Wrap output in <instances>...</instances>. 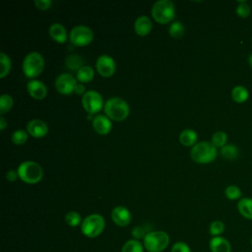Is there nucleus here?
Instances as JSON below:
<instances>
[{
  "label": "nucleus",
  "instance_id": "f257e3e1",
  "mask_svg": "<svg viewBox=\"0 0 252 252\" xmlns=\"http://www.w3.org/2000/svg\"><path fill=\"white\" fill-rule=\"evenodd\" d=\"M104 112L105 115L114 121L125 120L130 112L128 103L120 97H111L104 102Z\"/></svg>",
  "mask_w": 252,
  "mask_h": 252
},
{
  "label": "nucleus",
  "instance_id": "f03ea898",
  "mask_svg": "<svg viewBox=\"0 0 252 252\" xmlns=\"http://www.w3.org/2000/svg\"><path fill=\"white\" fill-rule=\"evenodd\" d=\"M17 171L19 178L28 184L38 183L43 176L42 167L32 160H26L20 163Z\"/></svg>",
  "mask_w": 252,
  "mask_h": 252
},
{
  "label": "nucleus",
  "instance_id": "7ed1b4c3",
  "mask_svg": "<svg viewBox=\"0 0 252 252\" xmlns=\"http://www.w3.org/2000/svg\"><path fill=\"white\" fill-rule=\"evenodd\" d=\"M217 148L208 141L197 143L195 146H193L190 152L191 158L198 163L212 162L217 158Z\"/></svg>",
  "mask_w": 252,
  "mask_h": 252
},
{
  "label": "nucleus",
  "instance_id": "20e7f679",
  "mask_svg": "<svg viewBox=\"0 0 252 252\" xmlns=\"http://www.w3.org/2000/svg\"><path fill=\"white\" fill-rule=\"evenodd\" d=\"M43 68L44 59L39 52L32 51L25 56L22 64V69L26 77L32 80L33 78H36L42 73Z\"/></svg>",
  "mask_w": 252,
  "mask_h": 252
},
{
  "label": "nucleus",
  "instance_id": "39448f33",
  "mask_svg": "<svg viewBox=\"0 0 252 252\" xmlns=\"http://www.w3.org/2000/svg\"><path fill=\"white\" fill-rule=\"evenodd\" d=\"M169 244V235L162 230L147 232L143 245L148 252H162Z\"/></svg>",
  "mask_w": 252,
  "mask_h": 252
},
{
  "label": "nucleus",
  "instance_id": "423d86ee",
  "mask_svg": "<svg viewBox=\"0 0 252 252\" xmlns=\"http://www.w3.org/2000/svg\"><path fill=\"white\" fill-rule=\"evenodd\" d=\"M104 226V218L99 214H92L83 220L81 223V231L85 236L89 238H94L101 234Z\"/></svg>",
  "mask_w": 252,
  "mask_h": 252
},
{
  "label": "nucleus",
  "instance_id": "0eeeda50",
  "mask_svg": "<svg viewBox=\"0 0 252 252\" xmlns=\"http://www.w3.org/2000/svg\"><path fill=\"white\" fill-rule=\"evenodd\" d=\"M152 16L158 24H167L175 17V7L170 0H159L152 7Z\"/></svg>",
  "mask_w": 252,
  "mask_h": 252
},
{
  "label": "nucleus",
  "instance_id": "6e6552de",
  "mask_svg": "<svg viewBox=\"0 0 252 252\" xmlns=\"http://www.w3.org/2000/svg\"><path fill=\"white\" fill-rule=\"evenodd\" d=\"M94 39V32L87 26L74 27L69 33V40L75 46H86Z\"/></svg>",
  "mask_w": 252,
  "mask_h": 252
},
{
  "label": "nucleus",
  "instance_id": "1a4fd4ad",
  "mask_svg": "<svg viewBox=\"0 0 252 252\" xmlns=\"http://www.w3.org/2000/svg\"><path fill=\"white\" fill-rule=\"evenodd\" d=\"M82 104L89 114L97 113L104 106L101 94L96 91H87L82 97Z\"/></svg>",
  "mask_w": 252,
  "mask_h": 252
},
{
  "label": "nucleus",
  "instance_id": "9d476101",
  "mask_svg": "<svg viewBox=\"0 0 252 252\" xmlns=\"http://www.w3.org/2000/svg\"><path fill=\"white\" fill-rule=\"evenodd\" d=\"M77 79L70 73H62L55 80V89L61 94L68 95L72 94L78 84Z\"/></svg>",
  "mask_w": 252,
  "mask_h": 252
},
{
  "label": "nucleus",
  "instance_id": "9b49d317",
  "mask_svg": "<svg viewBox=\"0 0 252 252\" xmlns=\"http://www.w3.org/2000/svg\"><path fill=\"white\" fill-rule=\"evenodd\" d=\"M95 68L97 73L104 77V78H108L111 77L116 70V64L114 59L107 55V54H102L100 55L95 62Z\"/></svg>",
  "mask_w": 252,
  "mask_h": 252
},
{
  "label": "nucleus",
  "instance_id": "f8f14e48",
  "mask_svg": "<svg viewBox=\"0 0 252 252\" xmlns=\"http://www.w3.org/2000/svg\"><path fill=\"white\" fill-rule=\"evenodd\" d=\"M111 219L118 226H127L132 220L130 211L124 206H116L111 211Z\"/></svg>",
  "mask_w": 252,
  "mask_h": 252
},
{
  "label": "nucleus",
  "instance_id": "ddd939ff",
  "mask_svg": "<svg viewBox=\"0 0 252 252\" xmlns=\"http://www.w3.org/2000/svg\"><path fill=\"white\" fill-rule=\"evenodd\" d=\"M27 131L34 138H42L48 133V126L40 119H32L27 124Z\"/></svg>",
  "mask_w": 252,
  "mask_h": 252
},
{
  "label": "nucleus",
  "instance_id": "4468645a",
  "mask_svg": "<svg viewBox=\"0 0 252 252\" xmlns=\"http://www.w3.org/2000/svg\"><path fill=\"white\" fill-rule=\"evenodd\" d=\"M92 123L94 131L99 135H107L112 129L111 120L103 114L94 116L92 120Z\"/></svg>",
  "mask_w": 252,
  "mask_h": 252
},
{
  "label": "nucleus",
  "instance_id": "2eb2a0df",
  "mask_svg": "<svg viewBox=\"0 0 252 252\" xmlns=\"http://www.w3.org/2000/svg\"><path fill=\"white\" fill-rule=\"evenodd\" d=\"M27 89L30 95L35 99H43L47 94L46 86L41 81H38L35 79L29 81L27 85Z\"/></svg>",
  "mask_w": 252,
  "mask_h": 252
},
{
  "label": "nucleus",
  "instance_id": "dca6fc26",
  "mask_svg": "<svg viewBox=\"0 0 252 252\" xmlns=\"http://www.w3.org/2000/svg\"><path fill=\"white\" fill-rule=\"evenodd\" d=\"M48 32L50 37L58 43H65L68 39V34L65 27L59 23H54L50 25Z\"/></svg>",
  "mask_w": 252,
  "mask_h": 252
},
{
  "label": "nucleus",
  "instance_id": "f3484780",
  "mask_svg": "<svg viewBox=\"0 0 252 252\" xmlns=\"http://www.w3.org/2000/svg\"><path fill=\"white\" fill-rule=\"evenodd\" d=\"M152 28H153L152 21L147 16L138 17L134 23L135 32L141 36H145L149 34L152 31Z\"/></svg>",
  "mask_w": 252,
  "mask_h": 252
},
{
  "label": "nucleus",
  "instance_id": "a211bd4d",
  "mask_svg": "<svg viewBox=\"0 0 252 252\" xmlns=\"http://www.w3.org/2000/svg\"><path fill=\"white\" fill-rule=\"evenodd\" d=\"M209 247L212 252H230L231 245L229 241L222 236L212 237L209 242Z\"/></svg>",
  "mask_w": 252,
  "mask_h": 252
},
{
  "label": "nucleus",
  "instance_id": "6ab92c4d",
  "mask_svg": "<svg viewBox=\"0 0 252 252\" xmlns=\"http://www.w3.org/2000/svg\"><path fill=\"white\" fill-rule=\"evenodd\" d=\"M197 140L198 135L196 131L192 129H185L179 134V142L185 147L195 146L197 144Z\"/></svg>",
  "mask_w": 252,
  "mask_h": 252
},
{
  "label": "nucleus",
  "instance_id": "aec40b11",
  "mask_svg": "<svg viewBox=\"0 0 252 252\" xmlns=\"http://www.w3.org/2000/svg\"><path fill=\"white\" fill-rule=\"evenodd\" d=\"M237 210L243 218L252 220V199L241 198L237 203Z\"/></svg>",
  "mask_w": 252,
  "mask_h": 252
},
{
  "label": "nucleus",
  "instance_id": "412c9836",
  "mask_svg": "<svg viewBox=\"0 0 252 252\" xmlns=\"http://www.w3.org/2000/svg\"><path fill=\"white\" fill-rule=\"evenodd\" d=\"M231 97L235 102L243 103L248 99L249 92L243 86H235L231 91Z\"/></svg>",
  "mask_w": 252,
  "mask_h": 252
},
{
  "label": "nucleus",
  "instance_id": "4be33fe9",
  "mask_svg": "<svg viewBox=\"0 0 252 252\" xmlns=\"http://www.w3.org/2000/svg\"><path fill=\"white\" fill-rule=\"evenodd\" d=\"M94 75V71L91 66H83L81 69L77 71L76 79L81 83H89L93 80Z\"/></svg>",
  "mask_w": 252,
  "mask_h": 252
},
{
  "label": "nucleus",
  "instance_id": "5701e85b",
  "mask_svg": "<svg viewBox=\"0 0 252 252\" xmlns=\"http://www.w3.org/2000/svg\"><path fill=\"white\" fill-rule=\"evenodd\" d=\"M83 58L77 54H71L68 55L65 59V65L69 70L72 71H78L83 67Z\"/></svg>",
  "mask_w": 252,
  "mask_h": 252
},
{
  "label": "nucleus",
  "instance_id": "b1692460",
  "mask_svg": "<svg viewBox=\"0 0 252 252\" xmlns=\"http://www.w3.org/2000/svg\"><path fill=\"white\" fill-rule=\"evenodd\" d=\"M145 247L140 240L129 239L126 241L121 249V252H144Z\"/></svg>",
  "mask_w": 252,
  "mask_h": 252
},
{
  "label": "nucleus",
  "instance_id": "393cba45",
  "mask_svg": "<svg viewBox=\"0 0 252 252\" xmlns=\"http://www.w3.org/2000/svg\"><path fill=\"white\" fill-rule=\"evenodd\" d=\"M220 155L223 158L232 160V159H235L238 157L239 151H238L236 146L228 144V145H225L222 148H220Z\"/></svg>",
  "mask_w": 252,
  "mask_h": 252
},
{
  "label": "nucleus",
  "instance_id": "a878e982",
  "mask_svg": "<svg viewBox=\"0 0 252 252\" xmlns=\"http://www.w3.org/2000/svg\"><path fill=\"white\" fill-rule=\"evenodd\" d=\"M0 65H1L0 77L1 78H5L9 74V72L11 70V59L4 52L0 53Z\"/></svg>",
  "mask_w": 252,
  "mask_h": 252
},
{
  "label": "nucleus",
  "instance_id": "bb28decb",
  "mask_svg": "<svg viewBox=\"0 0 252 252\" xmlns=\"http://www.w3.org/2000/svg\"><path fill=\"white\" fill-rule=\"evenodd\" d=\"M168 32H169V34L173 37V38H180L183 36L184 32H185V28L183 26L182 23L180 22H173L170 26H169V29H168Z\"/></svg>",
  "mask_w": 252,
  "mask_h": 252
},
{
  "label": "nucleus",
  "instance_id": "cd10ccee",
  "mask_svg": "<svg viewBox=\"0 0 252 252\" xmlns=\"http://www.w3.org/2000/svg\"><path fill=\"white\" fill-rule=\"evenodd\" d=\"M13 97L7 94H3L0 96V114L3 115L10 111L13 106Z\"/></svg>",
  "mask_w": 252,
  "mask_h": 252
},
{
  "label": "nucleus",
  "instance_id": "c85d7f7f",
  "mask_svg": "<svg viewBox=\"0 0 252 252\" xmlns=\"http://www.w3.org/2000/svg\"><path fill=\"white\" fill-rule=\"evenodd\" d=\"M65 221L69 226L76 227L78 225H81L83 220L79 213H77L76 211H70L65 215Z\"/></svg>",
  "mask_w": 252,
  "mask_h": 252
},
{
  "label": "nucleus",
  "instance_id": "c756f323",
  "mask_svg": "<svg viewBox=\"0 0 252 252\" xmlns=\"http://www.w3.org/2000/svg\"><path fill=\"white\" fill-rule=\"evenodd\" d=\"M226 142H227V136H226V133L223 131H218L214 133L211 141V143L216 148H222L223 146L226 145Z\"/></svg>",
  "mask_w": 252,
  "mask_h": 252
},
{
  "label": "nucleus",
  "instance_id": "7c9ffc66",
  "mask_svg": "<svg viewBox=\"0 0 252 252\" xmlns=\"http://www.w3.org/2000/svg\"><path fill=\"white\" fill-rule=\"evenodd\" d=\"M224 195L228 200L234 201V200H240L242 196V192L240 188L236 185H229L224 190Z\"/></svg>",
  "mask_w": 252,
  "mask_h": 252
},
{
  "label": "nucleus",
  "instance_id": "2f4dec72",
  "mask_svg": "<svg viewBox=\"0 0 252 252\" xmlns=\"http://www.w3.org/2000/svg\"><path fill=\"white\" fill-rule=\"evenodd\" d=\"M28 132L23 129H19L13 132L11 140L15 145H24L28 140Z\"/></svg>",
  "mask_w": 252,
  "mask_h": 252
},
{
  "label": "nucleus",
  "instance_id": "473e14b6",
  "mask_svg": "<svg viewBox=\"0 0 252 252\" xmlns=\"http://www.w3.org/2000/svg\"><path fill=\"white\" fill-rule=\"evenodd\" d=\"M224 230V223L221 220H214L211 222L209 227V232L213 237L220 236Z\"/></svg>",
  "mask_w": 252,
  "mask_h": 252
},
{
  "label": "nucleus",
  "instance_id": "72a5a7b5",
  "mask_svg": "<svg viewBox=\"0 0 252 252\" xmlns=\"http://www.w3.org/2000/svg\"><path fill=\"white\" fill-rule=\"evenodd\" d=\"M250 13H251V8L247 2L245 1L238 2V5L236 7V14L238 17L245 19L250 16Z\"/></svg>",
  "mask_w": 252,
  "mask_h": 252
},
{
  "label": "nucleus",
  "instance_id": "f704fd0d",
  "mask_svg": "<svg viewBox=\"0 0 252 252\" xmlns=\"http://www.w3.org/2000/svg\"><path fill=\"white\" fill-rule=\"evenodd\" d=\"M170 252H191V249L187 243L183 241H177L171 246Z\"/></svg>",
  "mask_w": 252,
  "mask_h": 252
},
{
  "label": "nucleus",
  "instance_id": "c9c22d12",
  "mask_svg": "<svg viewBox=\"0 0 252 252\" xmlns=\"http://www.w3.org/2000/svg\"><path fill=\"white\" fill-rule=\"evenodd\" d=\"M131 234H132V236L134 237V239L139 240V239H141V238L144 239L147 233H146V230H145L144 227H142V226H135V227L132 229Z\"/></svg>",
  "mask_w": 252,
  "mask_h": 252
},
{
  "label": "nucleus",
  "instance_id": "e433bc0d",
  "mask_svg": "<svg viewBox=\"0 0 252 252\" xmlns=\"http://www.w3.org/2000/svg\"><path fill=\"white\" fill-rule=\"evenodd\" d=\"M34 5L39 10H47L51 7L52 1L51 0H35Z\"/></svg>",
  "mask_w": 252,
  "mask_h": 252
},
{
  "label": "nucleus",
  "instance_id": "4c0bfd02",
  "mask_svg": "<svg viewBox=\"0 0 252 252\" xmlns=\"http://www.w3.org/2000/svg\"><path fill=\"white\" fill-rule=\"evenodd\" d=\"M18 177H19V174H18V171H16V170L11 169V170H9V171L6 172V179H7L8 181H10V182L16 181Z\"/></svg>",
  "mask_w": 252,
  "mask_h": 252
},
{
  "label": "nucleus",
  "instance_id": "58836bf2",
  "mask_svg": "<svg viewBox=\"0 0 252 252\" xmlns=\"http://www.w3.org/2000/svg\"><path fill=\"white\" fill-rule=\"evenodd\" d=\"M74 93H76L77 94H86V89L84 87V85L82 84H77L76 87H75V90H74Z\"/></svg>",
  "mask_w": 252,
  "mask_h": 252
},
{
  "label": "nucleus",
  "instance_id": "ea45409f",
  "mask_svg": "<svg viewBox=\"0 0 252 252\" xmlns=\"http://www.w3.org/2000/svg\"><path fill=\"white\" fill-rule=\"evenodd\" d=\"M6 126H7V121H6V119H5L3 116H1V117H0V130L3 131V130L6 128Z\"/></svg>",
  "mask_w": 252,
  "mask_h": 252
},
{
  "label": "nucleus",
  "instance_id": "a19ab883",
  "mask_svg": "<svg viewBox=\"0 0 252 252\" xmlns=\"http://www.w3.org/2000/svg\"><path fill=\"white\" fill-rule=\"evenodd\" d=\"M248 64L250 65V67L252 68V54L248 57Z\"/></svg>",
  "mask_w": 252,
  "mask_h": 252
},
{
  "label": "nucleus",
  "instance_id": "79ce46f5",
  "mask_svg": "<svg viewBox=\"0 0 252 252\" xmlns=\"http://www.w3.org/2000/svg\"><path fill=\"white\" fill-rule=\"evenodd\" d=\"M251 246H252V237H251Z\"/></svg>",
  "mask_w": 252,
  "mask_h": 252
}]
</instances>
